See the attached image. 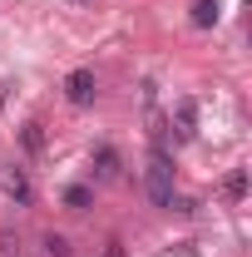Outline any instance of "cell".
<instances>
[{
    "mask_svg": "<svg viewBox=\"0 0 252 257\" xmlns=\"http://www.w3.org/2000/svg\"><path fill=\"white\" fill-rule=\"evenodd\" d=\"M64 203H69V208H84V203H89V188H69V193H64Z\"/></svg>",
    "mask_w": 252,
    "mask_h": 257,
    "instance_id": "9",
    "label": "cell"
},
{
    "mask_svg": "<svg viewBox=\"0 0 252 257\" xmlns=\"http://www.w3.org/2000/svg\"><path fill=\"white\" fill-rule=\"evenodd\" d=\"M94 163H99V178H114V173H119V154H114L109 144H104V149L94 154Z\"/></svg>",
    "mask_w": 252,
    "mask_h": 257,
    "instance_id": "5",
    "label": "cell"
},
{
    "mask_svg": "<svg viewBox=\"0 0 252 257\" xmlns=\"http://www.w3.org/2000/svg\"><path fill=\"white\" fill-rule=\"evenodd\" d=\"M45 252H50V257H69V242H64V237H55V232H50V237H45Z\"/></svg>",
    "mask_w": 252,
    "mask_h": 257,
    "instance_id": "8",
    "label": "cell"
},
{
    "mask_svg": "<svg viewBox=\"0 0 252 257\" xmlns=\"http://www.w3.org/2000/svg\"><path fill=\"white\" fill-rule=\"evenodd\" d=\"M74 5H89V0H74Z\"/></svg>",
    "mask_w": 252,
    "mask_h": 257,
    "instance_id": "10",
    "label": "cell"
},
{
    "mask_svg": "<svg viewBox=\"0 0 252 257\" xmlns=\"http://www.w3.org/2000/svg\"><path fill=\"white\" fill-rule=\"evenodd\" d=\"M144 183H149V198H154L158 208H173V159H168V154H154V159H149Z\"/></svg>",
    "mask_w": 252,
    "mask_h": 257,
    "instance_id": "1",
    "label": "cell"
},
{
    "mask_svg": "<svg viewBox=\"0 0 252 257\" xmlns=\"http://www.w3.org/2000/svg\"><path fill=\"white\" fill-rule=\"evenodd\" d=\"M5 193H10V198H15V203H20V208H25V203H30V198H35V188H30V178H25V173H20V168H10V173H5Z\"/></svg>",
    "mask_w": 252,
    "mask_h": 257,
    "instance_id": "3",
    "label": "cell"
},
{
    "mask_svg": "<svg viewBox=\"0 0 252 257\" xmlns=\"http://www.w3.org/2000/svg\"><path fill=\"white\" fill-rule=\"evenodd\" d=\"M227 198H232V203H237V198H242V193H247V173H242V168H237V173H232V178H227Z\"/></svg>",
    "mask_w": 252,
    "mask_h": 257,
    "instance_id": "6",
    "label": "cell"
},
{
    "mask_svg": "<svg viewBox=\"0 0 252 257\" xmlns=\"http://www.w3.org/2000/svg\"><path fill=\"white\" fill-rule=\"evenodd\" d=\"M193 25H198V30L218 25V0H198V5H193Z\"/></svg>",
    "mask_w": 252,
    "mask_h": 257,
    "instance_id": "4",
    "label": "cell"
},
{
    "mask_svg": "<svg viewBox=\"0 0 252 257\" xmlns=\"http://www.w3.org/2000/svg\"><path fill=\"white\" fill-rule=\"evenodd\" d=\"M25 149H30V154H40V149H45V134H40V124H25Z\"/></svg>",
    "mask_w": 252,
    "mask_h": 257,
    "instance_id": "7",
    "label": "cell"
},
{
    "mask_svg": "<svg viewBox=\"0 0 252 257\" xmlns=\"http://www.w3.org/2000/svg\"><path fill=\"white\" fill-rule=\"evenodd\" d=\"M94 94H99V79H94V69H74L69 79H64V99L69 104H94Z\"/></svg>",
    "mask_w": 252,
    "mask_h": 257,
    "instance_id": "2",
    "label": "cell"
}]
</instances>
